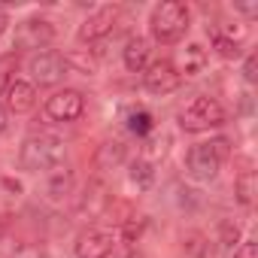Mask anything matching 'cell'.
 I'll return each mask as SVG.
<instances>
[{
	"mask_svg": "<svg viewBox=\"0 0 258 258\" xmlns=\"http://www.w3.org/2000/svg\"><path fill=\"white\" fill-rule=\"evenodd\" d=\"M67 158V146L55 134H31L19 146V167L28 173H52Z\"/></svg>",
	"mask_w": 258,
	"mask_h": 258,
	"instance_id": "obj_1",
	"label": "cell"
},
{
	"mask_svg": "<svg viewBox=\"0 0 258 258\" xmlns=\"http://www.w3.org/2000/svg\"><path fill=\"white\" fill-rule=\"evenodd\" d=\"M191 28V7L182 0H164L149 16V43L173 46L179 43Z\"/></svg>",
	"mask_w": 258,
	"mask_h": 258,
	"instance_id": "obj_2",
	"label": "cell"
},
{
	"mask_svg": "<svg viewBox=\"0 0 258 258\" xmlns=\"http://www.w3.org/2000/svg\"><path fill=\"white\" fill-rule=\"evenodd\" d=\"M228 158H231V140L228 137H213V140L195 143L185 152V173L195 182H213Z\"/></svg>",
	"mask_w": 258,
	"mask_h": 258,
	"instance_id": "obj_3",
	"label": "cell"
},
{
	"mask_svg": "<svg viewBox=\"0 0 258 258\" xmlns=\"http://www.w3.org/2000/svg\"><path fill=\"white\" fill-rule=\"evenodd\" d=\"M228 121V109L222 106L219 97L213 94H195L179 112H176V124L185 134H207V131H219Z\"/></svg>",
	"mask_w": 258,
	"mask_h": 258,
	"instance_id": "obj_4",
	"label": "cell"
},
{
	"mask_svg": "<svg viewBox=\"0 0 258 258\" xmlns=\"http://www.w3.org/2000/svg\"><path fill=\"white\" fill-rule=\"evenodd\" d=\"M55 37H58V31H55V25H52L49 19H43V16H28V19H22V22L16 25L13 49L34 55V52L49 49V46L55 43Z\"/></svg>",
	"mask_w": 258,
	"mask_h": 258,
	"instance_id": "obj_5",
	"label": "cell"
},
{
	"mask_svg": "<svg viewBox=\"0 0 258 258\" xmlns=\"http://www.w3.org/2000/svg\"><path fill=\"white\" fill-rule=\"evenodd\" d=\"M28 73H31V82L40 85V88H55V85H61L64 76H67L64 55H61V52H52V49L34 52V55L28 58Z\"/></svg>",
	"mask_w": 258,
	"mask_h": 258,
	"instance_id": "obj_6",
	"label": "cell"
},
{
	"mask_svg": "<svg viewBox=\"0 0 258 258\" xmlns=\"http://www.w3.org/2000/svg\"><path fill=\"white\" fill-rule=\"evenodd\" d=\"M140 76H143V88H146L149 94H158V97L173 94V91H179V85H182V76H179V70H176V64H173L170 58H152L149 67H146Z\"/></svg>",
	"mask_w": 258,
	"mask_h": 258,
	"instance_id": "obj_7",
	"label": "cell"
},
{
	"mask_svg": "<svg viewBox=\"0 0 258 258\" xmlns=\"http://www.w3.org/2000/svg\"><path fill=\"white\" fill-rule=\"evenodd\" d=\"M115 234L109 228H100V225H91L85 231H79L76 243H73V255L76 258H112L115 252Z\"/></svg>",
	"mask_w": 258,
	"mask_h": 258,
	"instance_id": "obj_8",
	"label": "cell"
},
{
	"mask_svg": "<svg viewBox=\"0 0 258 258\" xmlns=\"http://www.w3.org/2000/svg\"><path fill=\"white\" fill-rule=\"evenodd\" d=\"M118 7H97V10H91L85 19H82V25H79V31H76V40L79 43H100V40H106L112 31H115V25H118Z\"/></svg>",
	"mask_w": 258,
	"mask_h": 258,
	"instance_id": "obj_9",
	"label": "cell"
},
{
	"mask_svg": "<svg viewBox=\"0 0 258 258\" xmlns=\"http://www.w3.org/2000/svg\"><path fill=\"white\" fill-rule=\"evenodd\" d=\"M46 115L52 121H76L85 112V94L79 88H58L46 97Z\"/></svg>",
	"mask_w": 258,
	"mask_h": 258,
	"instance_id": "obj_10",
	"label": "cell"
},
{
	"mask_svg": "<svg viewBox=\"0 0 258 258\" xmlns=\"http://www.w3.org/2000/svg\"><path fill=\"white\" fill-rule=\"evenodd\" d=\"M7 112L13 115H28L34 106H37V85L31 79H13V85L7 88Z\"/></svg>",
	"mask_w": 258,
	"mask_h": 258,
	"instance_id": "obj_11",
	"label": "cell"
},
{
	"mask_svg": "<svg viewBox=\"0 0 258 258\" xmlns=\"http://www.w3.org/2000/svg\"><path fill=\"white\" fill-rule=\"evenodd\" d=\"M152 61V43L149 37H127L124 49H121V64L127 73H143Z\"/></svg>",
	"mask_w": 258,
	"mask_h": 258,
	"instance_id": "obj_12",
	"label": "cell"
},
{
	"mask_svg": "<svg viewBox=\"0 0 258 258\" xmlns=\"http://www.w3.org/2000/svg\"><path fill=\"white\" fill-rule=\"evenodd\" d=\"M106 207H109V195H106V185L103 182H97V179H91L88 185H85V191H82V198H79V213L82 216H100V213H106Z\"/></svg>",
	"mask_w": 258,
	"mask_h": 258,
	"instance_id": "obj_13",
	"label": "cell"
},
{
	"mask_svg": "<svg viewBox=\"0 0 258 258\" xmlns=\"http://www.w3.org/2000/svg\"><path fill=\"white\" fill-rule=\"evenodd\" d=\"M210 64V52L204 49V43H185L182 49V61H179V76H201Z\"/></svg>",
	"mask_w": 258,
	"mask_h": 258,
	"instance_id": "obj_14",
	"label": "cell"
},
{
	"mask_svg": "<svg viewBox=\"0 0 258 258\" xmlns=\"http://www.w3.org/2000/svg\"><path fill=\"white\" fill-rule=\"evenodd\" d=\"M127 158V146L121 140H103L94 152V167L97 170H115L118 164H124Z\"/></svg>",
	"mask_w": 258,
	"mask_h": 258,
	"instance_id": "obj_15",
	"label": "cell"
},
{
	"mask_svg": "<svg viewBox=\"0 0 258 258\" xmlns=\"http://www.w3.org/2000/svg\"><path fill=\"white\" fill-rule=\"evenodd\" d=\"M73 185H76V176H73V170L61 164V167H55V170L49 173L46 195H49V201H64V198H70V195H73Z\"/></svg>",
	"mask_w": 258,
	"mask_h": 258,
	"instance_id": "obj_16",
	"label": "cell"
},
{
	"mask_svg": "<svg viewBox=\"0 0 258 258\" xmlns=\"http://www.w3.org/2000/svg\"><path fill=\"white\" fill-rule=\"evenodd\" d=\"M124 127H127L134 137L146 140V137L155 131V115H152L146 106H131V109L124 112Z\"/></svg>",
	"mask_w": 258,
	"mask_h": 258,
	"instance_id": "obj_17",
	"label": "cell"
},
{
	"mask_svg": "<svg viewBox=\"0 0 258 258\" xmlns=\"http://www.w3.org/2000/svg\"><path fill=\"white\" fill-rule=\"evenodd\" d=\"M127 179H131V185L137 191H149L155 185V164L146 161L143 155H137L131 164H127Z\"/></svg>",
	"mask_w": 258,
	"mask_h": 258,
	"instance_id": "obj_18",
	"label": "cell"
},
{
	"mask_svg": "<svg viewBox=\"0 0 258 258\" xmlns=\"http://www.w3.org/2000/svg\"><path fill=\"white\" fill-rule=\"evenodd\" d=\"M64 64H67V70L82 73V76H94V73H97V58H94L88 49H73V52H64Z\"/></svg>",
	"mask_w": 258,
	"mask_h": 258,
	"instance_id": "obj_19",
	"label": "cell"
},
{
	"mask_svg": "<svg viewBox=\"0 0 258 258\" xmlns=\"http://www.w3.org/2000/svg\"><path fill=\"white\" fill-rule=\"evenodd\" d=\"M234 201L246 210L255 204V170H240L234 176Z\"/></svg>",
	"mask_w": 258,
	"mask_h": 258,
	"instance_id": "obj_20",
	"label": "cell"
},
{
	"mask_svg": "<svg viewBox=\"0 0 258 258\" xmlns=\"http://www.w3.org/2000/svg\"><path fill=\"white\" fill-rule=\"evenodd\" d=\"M146 219L143 216H131L124 225H118V234H115V240H121L127 249H134V243H140V237H143V231H146Z\"/></svg>",
	"mask_w": 258,
	"mask_h": 258,
	"instance_id": "obj_21",
	"label": "cell"
},
{
	"mask_svg": "<svg viewBox=\"0 0 258 258\" xmlns=\"http://www.w3.org/2000/svg\"><path fill=\"white\" fill-rule=\"evenodd\" d=\"M210 43H213L216 55L225 58V61H237V58H243V46L234 43V40H225V37H219V34H210Z\"/></svg>",
	"mask_w": 258,
	"mask_h": 258,
	"instance_id": "obj_22",
	"label": "cell"
},
{
	"mask_svg": "<svg viewBox=\"0 0 258 258\" xmlns=\"http://www.w3.org/2000/svg\"><path fill=\"white\" fill-rule=\"evenodd\" d=\"M16 67H19L16 55H4V58H0V97H4L7 88L13 85V79H16Z\"/></svg>",
	"mask_w": 258,
	"mask_h": 258,
	"instance_id": "obj_23",
	"label": "cell"
},
{
	"mask_svg": "<svg viewBox=\"0 0 258 258\" xmlns=\"http://www.w3.org/2000/svg\"><path fill=\"white\" fill-rule=\"evenodd\" d=\"M182 243H185V252H188L191 258H207V255H210V243H207V237H204V234H198V231H195V234H188Z\"/></svg>",
	"mask_w": 258,
	"mask_h": 258,
	"instance_id": "obj_24",
	"label": "cell"
},
{
	"mask_svg": "<svg viewBox=\"0 0 258 258\" xmlns=\"http://www.w3.org/2000/svg\"><path fill=\"white\" fill-rule=\"evenodd\" d=\"M219 243H222V246H234V243H240V225L231 222V219H225V222L219 225Z\"/></svg>",
	"mask_w": 258,
	"mask_h": 258,
	"instance_id": "obj_25",
	"label": "cell"
},
{
	"mask_svg": "<svg viewBox=\"0 0 258 258\" xmlns=\"http://www.w3.org/2000/svg\"><path fill=\"white\" fill-rule=\"evenodd\" d=\"M231 258H258V243L255 240H240L234 246V255Z\"/></svg>",
	"mask_w": 258,
	"mask_h": 258,
	"instance_id": "obj_26",
	"label": "cell"
},
{
	"mask_svg": "<svg viewBox=\"0 0 258 258\" xmlns=\"http://www.w3.org/2000/svg\"><path fill=\"white\" fill-rule=\"evenodd\" d=\"M13 258H46V252L40 246H34V243H25V246H19L13 252Z\"/></svg>",
	"mask_w": 258,
	"mask_h": 258,
	"instance_id": "obj_27",
	"label": "cell"
},
{
	"mask_svg": "<svg viewBox=\"0 0 258 258\" xmlns=\"http://www.w3.org/2000/svg\"><path fill=\"white\" fill-rule=\"evenodd\" d=\"M255 64H258V58L249 52V55L243 58V79H246L249 85H255V79H258V76H255Z\"/></svg>",
	"mask_w": 258,
	"mask_h": 258,
	"instance_id": "obj_28",
	"label": "cell"
},
{
	"mask_svg": "<svg viewBox=\"0 0 258 258\" xmlns=\"http://www.w3.org/2000/svg\"><path fill=\"white\" fill-rule=\"evenodd\" d=\"M10 131V112H7V106L0 103V137H4Z\"/></svg>",
	"mask_w": 258,
	"mask_h": 258,
	"instance_id": "obj_29",
	"label": "cell"
},
{
	"mask_svg": "<svg viewBox=\"0 0 258 258\" xmlns=\"http://www.w3.org/2000/svg\"><path fill=\"white\" fill-rule=\"evenodd\" d=\"M234 13H240V16L252 19V16H258V7H255V4H243V7H234Z\"/></svg>",
	"mask_w": 258,
	"mask_h": 258,
	"instance_id": "obj_30",
	"label": "cell"
},
{
	"mask_svg": "<svg viewBox=\"0 0 258 258\" xmlns=\"http://www.w3.org/2000/svg\"><path fill=\"white\" fill-rule=\"evenodd\" d=\"M10 25H13V22H10V13H7V7H0V37H4V34L10 31Z\"/></svg>",
	"mask_w": 258,
	"mask_h": 258,
	"instance_id": "obj_31",
	"label": "cell"
},
{
	"mask_svg": "<svg viewBox=\"0 0 258 258\" xmlns=\"http://www.w3.org/2000/svg\"><path fill=\"white\" fill-rule=\"evenodd\" d=\"M7 228H10V225H7V219H4V216H0V240H4V237H7Z\"/></svg>",
	"mask_w": 258,
	"mask_h": 258,
	"instance_id": "obj_32",
	"label": "cell"
},
{
	"mask_svg": "<svg viewBox=\"0 0 258 258\" xmlns=\"http://www.w3.org/2000/svg\"><path fill=\"white\" fill-rule=\"evenodd\" d=\"M121 258H143V255H140V252H137V249H127V252H124V255H121Z\"/></svg>",
	"mask_w": 258,
	"mask_h": 258,
	"instance_id": "obj_33",
	"label": "cell"
}]
</instances>
